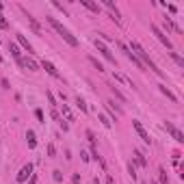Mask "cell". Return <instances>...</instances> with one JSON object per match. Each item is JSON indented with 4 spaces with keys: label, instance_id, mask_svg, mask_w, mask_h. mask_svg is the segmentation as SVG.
<instances>
[{
    "label": "cell",
    "instance_id": "obj_1",
    "mask_svg": "<svg viewBox=\"0 0 184 184\" xmlns=\"http://www.w3.org/2000/svg\"><path fill=\"white\" fill-rule=\"evenodd\" d=\"M128 50H130V52H132V54L137 56V59L141 61V63H143V65H147V67H149V69H152V72H154L156 76L165 78V72H163V69H160V67H158V65H156V63H154L152 59H149V54H147V52L143 50V46H141L139 41H134V39H132V41H130V48H128Z\"/></svg>",
    "mask_w": 184,
    "mask_h": 184
},
{
    "label": "cell",
    "instance_id": "obj_2",
    "mask_svg": "<svg viewBox=\"0 0 184 184\" xmlns=\"http://www.w3.org/2000/svg\"><path fill=\"white\" fill-rule=\"evenodd\" d=\"M46 22L52 26V28H54V31H56V35H59V37H61V39L67 44V46H72V48H78V46H80L78 37H74V35L69 33V28H65V26H63V24H61L56 17H46Z\"/></svg>",
    "mask_w": 184,
    "mask_h": 184
},
{
    "label": "cell",
    "instance_id": "obj_3",
    "mask_svg": "<svg viewBox=\"0 0 184 184\" xmlns=\"http://www.w3.org/2000/svg\"><path fill=\"white\" fill-rule=\"evenodd\" d=\"M163 128H165V130L171 134V139H173L176 143H184V132L180 130V128H176L171 121H165V124H163Z\"/></svg>",
    "mask_w": 184,
    "mask_h": 184
},
{
    "label": "cell",
    "instance_id": "obj_4",
    "mask_svg": "<svg viewBox=\"0 0 184 184\" xmlns=\"http://www.w3.org/2000/svg\"><path fill=\"white\" fill-rule=\"evenodd\" d=\"M93 44H95V48H97V52H100V54H102V56H104V59H106L108 63H113V65H117V59H115V54H113V52H111L108 48L104 46V41H100V39H95Z\"/></svg>",
    "mask_w": 184,
    "mask_h": 184
},
{
    "label": "cell",
    "instance_id": "obj_5",
    "mask_svg": "<svg viewBox=\"0 0 184 184\" xmlns=\"http://www.w3.org/2000/svg\"><path fill=\"white\" fill-rule=\"evenodd\" d=\"M149 28H152V33L156 35V39H158V41H160V44H163L165 48H167V50H173V44L169 41V37H167V35H165V33H163V31H160V28L156 26V24H152Z\"/></svg>",
    "mask_w": 184,
    "mask_h": 184
},
{
    "label": "cell",
    "instance_id": "obj_6",
    "mask_svg": "<svg viewBox=\"0 0 184 184\" xmlns=\"http://www.w3.org/2000/svg\"><path fill=\"white\" fill-rule=\"evenodd\" d=\"M132 126H134V130H137V134L143 139V143H147V145H152V137L147 134V130L143 128V124L139 121V119H132Z\"/></svg>",
    "mask_w": 184,
    "mask_h": 184
},
{
    "label": "cell",
    "instance_id": "obj_7",
    "mask_svg": "<svg viewBox=\"0 0 184 184\" xmlns=\"http://www.w3.org/2000/svg\"><path fill=\"white\" fill-rule=\"evenodd\" d=\"M22 69H31V72H37L39 69V63L37 61H33V59H28V56H22L20 61H15Z\"/></svg>",
    "mask_w": 184,
    "mask_h": 184
},
{
    "label": "cell",
    "instance_id": "obj_8",
    "mask_svg": "<svg viewBox=\"0 0 184 184\" xmlns=\"http://www.w3.org/2000/svg\"><path fill=\"white\" fill-rule=\"evenodd\" d=\"M31 176H33V165L28 163V165H24V167H22V169L17 171V178H15V180L22 184V182H26V180H28Z\"/></svg>",
    "mask_w": 184,
    "mask_h": 184
},
{
    "label": "cell",
    "instance_id": "obj_9",
    "mask_svg": "<svg viewBox=\"0 0 184 184\" xmlns=\"http://www.w3.org/2000/svg\"><path fill=\"white\" fill-rule=\"evenodd\" d=\"M20 9H22V13L26 15V20H28V24H31V28H33V33L41 35V26H39V22H37V20H35V17H33V15H31L26 9H24V7H20Z\"/></svg>",
    "mask_w": 184,
    "mask_h": 184
},
{
    "label": "cell",
    "instance_id": "obj_10",
    "mask_svg": "<svg viewBox=\"0 0 184 184\" xmlns=\"http://www.w3.org/2000/svg\"><path fill=\"white\" fill-rule=\"evenodd\" d=\"M41 67L46 69V72L52 76V78H59V80H61V72H59V69H56V67H54L50 61H46V59H44V61H41Z\"/></svg>",
    "mask_w": 184,
    "mask_h": 184
},
{
    "label": "cell",
    "instance_id": "obj_11",
    "mask_svg": "<svg viewBox=\"0 0 184 184\" xmlns=\"http://www.w3.org/2000/svg\"><path fill=\"white\" fill-rule=\"evenodd\" d=\"M15 37H17V44H20V46L24 48V50H26L28 54H33V52H35V50H33V46H31V41H28V39H26L24 35H20V33H17Z\"/></svg>",
    "mask_w": 184,
    "mask_h": 184
},
{
    "label": "cell",
    "instance_id": "obj_12",
    "mask_svg": "<svg viewBox=\"0 0 184 184\" xmlns=\"http://www.w3.org/2000/svg\"><path fill=\"white\" fill-rule=\"evenodd\" d=\"M132 154H134V163H137L139 167L145 169V167H147V158L143 156V152H141V149H132Z\"/></svg>",
    "mask_w": 184,
    "mask_h": 184
},
{
    "label": "cell",
    "instance_id": "obj_13",
    "mask_svg": "<svg viewBox=\"0 0 184 184\" xmlns=\"http://www.w3.org/2000/svg\"><path fill=\"white\" fill-rule=\"evenodd\" d=\"M108 89H111V93H113V95H115L119 102H128V97H126L124 93L119 91V87H117V85H108Z\"/></svg>",
    "mask_w": 184,
    "mask_h": 184
},
{
    "label": "cell",
    "instance_id": "obj_14",
    "mask_svg": "<svg viewBox=\"0 0 184 184\" xmlns=\"http://www.w3.org/2000/svg\"><path fill=\"white\" fill-rule=\"evenodd\" d=\"M9 52L13 54V59H15V61H20V59H22V52H20V46H17V44H11V41H9Z\"/></svg>",
    "mask_w": 184,
    "mask_h": 184
},
{
    "label": "cell",
    "instance_id": "obj_15",
    "mask_svg": "<svg viewBox=\"0 0 184 184\" xmlns=\"http://www.w3.org/2000/svg\"><path fill=\"white\" fill-rule=\"evenodd\" d=\"M115 80H119V83H126L128 87H132V89H137V87H134V83H132V78H128L126 74H115Z\"/></svg>",
    "mask_w": 184,
    "mask_h": 184
},
{
    "label": "cell",
    "instance_id": "obj_16",
    "mask_svg": "<svg viewBox=\"0 0 184 184\" xmlns=\"http://www.w3.org/2000/svg\"><path fill=\"white\" fill-rule=\"evenodd\" d=\"M80 4L87 7V9L93 11V13H100V4H95V2H91V0H80Z\"/></svg>",
    "mask_w": 184,
    "mask_h": 184
},
{
    "label": "cell",
    "instance_id": "obj_17",
    "mask_svg": "<svg viewBox=\"0 0 184 184\" xmlns=\"http://www.w3.org/2000/svg\"><path fill=\"white\" fill-rule=\"evenodd\" d=\"M158 89H160V93H163V95H167V97H169L171 102H178L176 93H171V91H169V89H167V85H158Z\"/></svg>",
    "mask_w": 184,
    "mask_h": 184
},
{
    "label": "cell",
    "instance_id": "obj_18",
    "mask_svg": "<svg viewBox=\"0 0 184 184\" xmlns=\"http://www.w3.org/2000/svg\"><path fill=\"white\" fill-rule=\"evenodd\" d=\"M26 141H28V147H31V149H35V147H37V137H35V132H33V130H28V132H26Z\"/></svg>",
    "mask_w": 184,
    "mask_h": 184
},
{
    "label": "cell",
    "instance_id": "obj_19",
    "mask_svg": "<svg viewBox=\"0 0 184 184\" xmlns=\"http://www.w3.org/2000/svg\"><path fill=\"white\" fill-rule=\"evenodd\" d=\"M61 113H63V117H65V121L69 124V121H74V115H72V111H69V106L67 104H63L61 106Z\"/></svg>",
    "mask_w": 184,
    "mask_h": 184
},
{
    "label": "cell",
    "instance_id": "obj_20",
    "mask_svg": "<svg viewBox=\"0 0 184 184\" xmlns=\"http://www.w3.org/2000/svg\"><path fill=\"white\" fill-rule=\"evenodd\" d=\"M158 184H171V182H169V176H167V171H165L163 167L158 169Z\"/></svg>",
    "mask_w": 184,
    "mask_h": 184
},
{
    "label": "cell",
    "instance_id": "obj_21",
    "mask_svg": "<svg viewBox=\"0 0 184 184\" xmlns=\"http://www.w3.org/2000/svg\"><path fill=\"white\" fill-rule=\"evenodd\" d=\"M74 102H76V106H78V108H80L83 113H87V111H89V106H87V102H85V100H83L80 95H76V100H74Z\"/></svg>",
    "mask_w": 184,
    "mask_h": 184
},
{
    "label": "cell",
    "instance_id": "obj_22",
    "mask_svg": "<svg viewBox=\"0 0 184 184\" xmlns=\"http://www.w3.org/2000/svg\"><path fill=\"white\" fill-rule=\"evenodd\" d=\"M87 61L91 63V65L95 67V69H97V72H104V65H102V63H100V61H97L95 56H87Z\"/></svg>",
    "mask_w": 184,
    "mask_h": 184
},
{
    "label": "cell",
    "instance_id": "obj_23",
    "mask_svg": "<svg viewBox=\"0 0 184 184\" xmlns=\"http://www.w3.org/2000/svg\"><path fill=\"white\" fill-rule=\"evenodd\" d=\"M97 119L102 121V126H104V128H111V126H113V121H111V119H108L104 113H97Z\"/></svg>",
    "mask_w": 184,
    "mask_h": 184
},
{
    "label": "cell",
    "instance_id": "obj_24",
    "mask_svg": "<svg viewBox=\"0 0 184 184\" xmlns=\"http://www.w3.org/2000/svg\"><path fill=\"white\" fill-rule=\"evenodd\" d=\"M169 56H171V59H173V61H176L180 67H184V59L180 56V54H178V52H173V50H171V52H169Z\"/></svg>",
    "mask_w": 184,
    "mask_h": 184
},
{
    "label": "cell",
    "instance_id": "obj_25",
    "mask_svg": "<svg viewBox=\"0 0 184 184\" xmlns=\"http://www.w3.org/2000/svg\"><path fill=\"white\" fill-rule=\"evenodd\" d=\"M46 97H48V102H50V106H52V108H56V106H59V102H56V97H54V93H52V91H46Z\"/></svg>",
    "mask_w": 184,
    "mask_h": 184
},
{
    "label": "cell",
    "instance_id": "obj_26",
    "mask_svg": "<svg viewBox=\"0 0 184 184\" xmlns=\"http://www.w3.org/2000/svg\"><path fill=\"white\" fill-rule=\"evenodd\" d=\"M85 134H87V141L91 143V147H95V145H97V139H95V134H93V130H87Z\"/></svg>",
    "mask_w": 184,
    "mask_h": 184
},
{
    "label": "cell",
    "instance_id": "obj_27",
    "mask_svg": "<svg viewBox=\"0 0 184 184\" xmlns=\"http://www.w3.org/2000/svg\"><path fill=\"white\" fill-rule=\"evenodd\" d=\"M46 152H48V156H50V158H54V156H56V147H54V143H48Z\"/></svg>",
    "mask_w": 184,
    "mask_h": 184
},
{
    "label": "cell",
    "instance_id": "obj_28",
    "mask_svg": "<svg viewBox=\"0 0 184 184\" xmlns=\"http://www.w3.org/2000/svg\"><path fill=\"white\" fill-rule=\"evenodd\" d=\"M52 178H54V182H63V173H61V169H54V171H52Z\"/></svg>",
    "mask_w": 184,
    "mask_h": 184
},
{
    "label": "cell",
    "instance_id": "obj_29",
    "mask_svg": "<svg viewBox=\"0 0 184 184\" xmlns=\"http://www.w3.org/2000/svg\"><path fill=\"white\" fill-rule=\"evenodd\" d=\"M0 28H2V31H9V22H7V17H4L2 13H0Z\"/></svg>",
    "mask_w": 184,
    "mask_h": 184
},
{
    "label": "cell",
    "instance_id": "obj_30",
    "mask_svg": "<svg viewBox=\"0 0 184 184\" xmlns=\"http://www.w3.org/2000/svg\"><path fill=\"white\" fill-rule=\"evenodd\" d=\"M35 117H37L41 124H46V117H44V111H41V108H37V111H35Z\"/></svg>",
    "mask_w": 184,
    "mask_h": 184
},
{
    "label": "cell",
    "instance_id": "obj_31",
    "mask_svg": "<svg viewBox=\"0 0 184 184\" xmlns=\"http://www.w3.org/2000/svg\"><path fill=\"white\" fill-rule=\"evenodd\" d=\"M128 173H130V178H132V180H137V169H134V165H132V163L128 165Z\"/></svg>",
    "mask_w": 184,
    "mask_h": 184
},
{
    "label": "cell",
    "instance_id": "obj_32",
    "mask_svg": "<svg viewBox=\"0 0 184 184\" xmlns=\"http://www.w3.org/2000/svg\"><path fill=\"white\" fill-rule=\"evenodd\" d=\"M50 115H52V119H54V121H61V119H63V117L59 115V111H56V108H52V111H50Z\"/></svg>",
    "mask_w": 184,
    "mask_h": 184
},
{
    "label": "cell",
    "instance_id": "obj_33",
    "mask_svg": "<svg viewBox=\"0 0 184 184\" xmlns=\"http://www.w3.org/2000/svg\"><path fill=\"white\" fill-rule=\"evenodd\" d=\"M0 85H2V89H11V83H9V78H0Z\"/></svg>",
    "mask_w": 184,
    "mask_h": 184
},
{
    "label": "cell",
    "instance_id": "obj_34",
    "mask_svg": "<svg viewBox=\"0 0 184 184\" xmlns=\"http://www.w3.org/2000/svg\"><path fill=\"white\" fill-rule=\"evenodd\" d=\"M59 126H61V130H63V132H67V130H69V124H67L65 119H61V121H59Z\"/></svg>",
    "mask_w": 184,
    "mask_h": 184
},
{
    "label": "cell",
    "instance_id": "obj_35",
    "mask_svg": "<svg viewBox=\"0 0 184 184\" xmlns=\"http://www.w3.org/2000/svg\"><path fill=\"white\" fill-rule=\"evenodd\" d=\"M72 184H80V176H78V173L72 176Z\"/></svg>",
    "mask_w": 184,
    "mask_h": 184
},
{
    "label": "cell",
    "instance_id": "obj_36",
    "mask_svg": "<svg viewBox=\"0 0 184 184\" xmlns=\"http://www.w3.org/2000/svg\"><path fill=\"white\" fill-rule=\"evenodd\" d=\"M167 9H169V13H178V7L176 4H167Z\"/></svg>",
    "mask_w": 184,
    "mask_h": 184
},
{
    "label": "cell",
    "instance_id": "obj_37",
    "mask_svg": "<svg viewBox=\"0 0 184 184\" xmlns=\"http://www.w3.org/2000/svg\"><path fill=\"white\" fill-rule=\"evenodd\" d=\"M80 158H83V163H89V154L87 152H80Z\"/></svg>",
    "mask_w": 184,
    "mask_h": 184
},
{
    "label": "cell",
    "instance_id": "obj_38",
    "mask_svg": "<svg viewBox=\"0 0 184 184\" xmlns=\"http://www.w3.org/2000/svg\"><path fill=\"white\" fill-rule=\"evenodd\" d=\"M106 184H115V178L113 176H106Z\"/></svg>",
    "mask_w": 184,
    "mask_h": 184
},
{
    "label": "cell",
    "instance_id": "obj_39",
    "mask_svg": "<svg viewBox=\"0 0 184 184\" xmlns=\"http://www.w3.org/2000/svg\"><path fill=\"white\" fill-rule=\"evenodd\" d=\"M31 184H37V176H35V173L31 176Z\"/></svg>",
    "mask_w": 184,
    "mask_h": 184
},
{
    "label": "cell",
    "instance_id": "obj_40",
    "mask_svg": "<svg viewBox=\"0 0 184 184\" xmlns=\"http://www.w3.org/2000/svg\"><path fill=\"white\" fill-rule=\"evenodd\" d=\"M93 184H102V182H100V180H97V178H95V180H93Z\"/></svg>",
    "mask_w": 184,
    "mask_h": 184
},
{
    "label": "cell",
    "instance_id": "obj_41",
    "mask_svg": "<svg viewBox=\"0 0 184 184\" xmlns=\"http://www.w3.org/2000/svg\"><path fill=\"white\" fill-rule=\"evenodd\" d=\"M2 61H4V59H2V54H0V63H2Z\"/></svg>",
    "mask_w": 184,
    "mask_h": 184
},
{
    "label": "cell",
    "instance_id": "obj_42",
    "mask_svg": "<svg viewBox=\"0 0 184 184\" xmlns=\"http://www.w3.org/2000/svg\"><path fill=\"white\" fill-rule=\"evenodd\" d=\"M152 184H158V182H152Z\"/></svg>",
    "mask_w": 184,
    "mask_h": 184
}]
</instances>
